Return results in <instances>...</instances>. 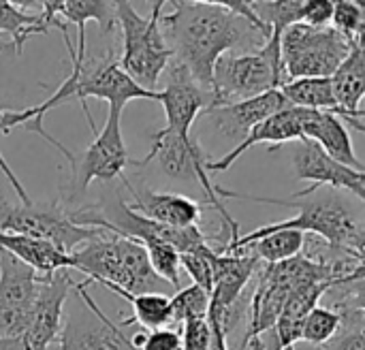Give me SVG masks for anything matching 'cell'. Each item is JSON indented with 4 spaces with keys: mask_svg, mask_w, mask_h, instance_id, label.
I'll use <instances>...</instances> for the list:
<instances>
[{
    "mask_svg": "<svg viewBox=\"0 0 365 350\" xmlns=\"http://www.w3.org/2000/svg\"><path fill=\"white\" fill-rule=\"evenodd\" d=\"M336 350H365V314L342 310V329L336 338Z\"/></svg>",
    "mask_w": 365,
    "mask_h": 350,
    "instance_id": "cell-31",
    "label": "cell"
},
{
    "mask_svg": "<svg viewBox=\"0 0 365 350\" xmlns=\"http://www.w3.org/2000/svg\"><path fill=\"white\" fill-rule=\"evenodd\" d=\"M4 109H6V107H2V105H0V120H2V113H4ZM0 173L6 177V182H9V184L13 186V190L17 192V197H19V203H30V201H32V199L28 197V192H26L24 184L17 180V175L13 173V169H11V167H9V163L4 160L2 152H0Z\"/></svg>",
    "mask_w": 365,
    "mask_h": 350,
    "instance_id": "cell-36",
    "label": "cell"
},
{
    "mask_svg": "<svg viewBox=\"0 0 365 350\" xmlns=\"http://www.w3.org/2000/svg\"><path fill=\"white\" fill-rule=\"evenodd\" d=\"M130 342L137 350H182V331L173 327L141 331Z\"/></svg>",
    "mask_w": 365,
    "mask_h": 350,
    "instance_id": "cell-32",
    "label": "cell"
},
{
    "mask_svg": "<svg viewBox=\"0 0 365 350\" xmlns=\"http://www.w3.org/2000/svg\"><path fill=\"white\" fill-rule=\"evenodd\" d=\"M0 248L11 252L15 259H19L24 265H28L41 276H51L62 269H75L71 254L62 252L60 248L43 240L0 231Z\"/></svg>",
    "mask_w": 365,
    "mask_h": 350,
    "instance_id": "cell-21",
    "label": "cell"
},
{
    "mask_svg": "<svg viewBox=\"0 0 365 350\" xmlns=\"http://www.w3.org/2000/svg\"><path fill=\"white\" fill-rule=\"evenodd\" d=\"M334 6H336L334 0H306L302 24H308L314 28H329L334 19Z\"/></svg>",
    "mask_w": 365,
    "mask_h": 350,
    "instance_id": "cell-34",
    "label": "cell"
},
{
    "mask_svg": "<svg viewBox=\"0 0 365 350\" xmlns=\"http://www.w3.org/2000/svg\"><path fill=\"white\" fill-rule=\"evenodd\" d=\"M158 103L163 105L167 118L165 130L180 137H190L195 120L216 107V94L195 81L182 64L171 60L169 79L158 92Z\"/></svg>",
    "mask_w": 365,
    "mask_h": 350,
    "instance_id": "cell-13",
    "label": "cell"
},
{
    "mask_svg": "<svg viewBox=\"0 0 365 350\" xmlns=\"http://www.w3.org/2000/svg\"><path fill=\"white\" fill-rule=\"evenodd\" d=\"M340 329H342V312L336 308L329 310V308L317 306L304 321L302 342L323 349L325 344L338 338Z\"/></svg>",
    "mask_w": 365,
    "mask_h": 350,
    "instance_id": "cell-28",
    "label": "cell"
},
{
    "mask_svg": "<svg viewBox=\"0 0 365 350\" xmlns=\"http://www.w3.org/2000/svg\"><path fill=\"white\" fill-rule=\"evenodd\" d=\"M207 323L212 327V344H210V350H231L229 344H227V331L222 329V325L216 319H212V316H207Z\"/></svg>",
    "mask_w": 365,
    "mask_h": 350,
    "instance_id": "cell-37",
    "label": "cell"
},
{
    "mask_svg": "<svg viewBox=\"0 0 365 350\" xmlns=\"http://www.w3.org/2000/svg\"><path fill=\"white\" fill-rule=\"evenodd\" d=\"M167 4H171V13L160 17V26L173 62L182 64L203 88L212 90L214 66L225 53L265 43L252 24L216 0H173Z\"/></svg>",
    "mask_w": 365,
    "mask_h": 350,
    "instance_id": "cell-1",
    "label": "cell"
},
{
    "mask_svg": "<svg viewBox=\"0 0 365 350\" xmlns=\"http://www.w3.org/2000/svg\"><path fill=\"white\" fill-rule=\"evenodd\" d=\"M60 21L53 0H41L38 11H30L19 2L0 0V51L11 47L19 56L28 38L47 34L58 28Z\"/></svg>",
    "mask_w": 365,
    "mask_h": 350,
    "instance_id": "cell-18",
    "label": "cell"
},
{
    "mask_svg": "<svg viewBox=\"0 0 365 350\" xmlns=\"http://www.w3.org/2000/svg\"><path fill=\"white\" fill-rule=\"evenodd\" d=\"M75 269L94 284H113L133 295L160 293L171 289L152 267L148 250L128 237L103 233L83 244L73 254Z\"/></svg>",
    "mask_w": 365,
    "mask_h": 350,
    "instance_id": "cell-3",
    "label": "cell"
},
{
    "mask_svg": "<svg viewBox=\"0 0 365 350\" xmlns=\"http://www.w3.org/2000/svg\"><path fill=\"white\" fill-rule=\"evenodd\" d=\"M152 160H156L160 165V169L167 173V177L171 180H180V182H197L205 197H207V205H212L225 220V227L231 231V240L235 242L240 237V225L231 218V214L225 210L222 199H218L216 195V184L210 180L207 173V163L210 156L203 152V148L199 145L197 139L192 137H180L173 135L165 128L156 130L152 137V148L150 152L143 156V160L139 163H130L135 167H145Z\"/></svg>",
    "mask_w": 365,
    "mask_h": 350,
    "instance_id": "cell-7",
    "label": "cell"
},
{
    "mask_svg": "<svg viewBox=\"0 0 365 350\" xmlns=\"http://www.w3.org/2000/svg\"><path fill=\"white\" fill-rule=\"evenodd\" d=\"M167 2L156 0L152 15L143 17L137 13L133 2H115V19L122 32V71L148 92H156L160 75L173 60L167 45L160 17Z\"/></svg>",
    "mask_w": 365,
    "mask_h": 350,
    "instance_id": "cell-5",
    "label": "cell"
},
{
    "mask_svg": "<svg viewBox=\"0 0 365 350\" xmlns=\"http://www.w3.org/2000/svg\"><path fill=\"white\" fill-rule=\"evenodd\" d=\"M212 327L207 319L188 321L182 325V350H210Z\"/></svg>",
    "mask_w": 365,
    "mask_h": 350,
    "instance_id": "cell-33",
    "label": "cell"
},
{
    "mask_svg": "<svg viewBox=\"0 0 365 350\" xmlns=\"http://www.w3.org/2000/svg\"><path fill=\"white\" fill-rule=\"evenodd\" d=\"M105 289H109L111 293L120 295L122 299H126L133 306V316L122 321V327L139 323L143 329H165L173 325V310H171V297L160 295V293H145V295H133L126 293L113 284H105Z\"/></svg>",
    "mask_w": 365,
    "mask_h": 350,
    "instance_id": "cell-22",
    "label": "cell"
},
{
    "mask_svg": "<svg viewBox=\"0 0 365 350\" xmlns=\"http://www.w3.org/2000/svg\"><path fill=\"white\" fill-rule=\"evenodd\" d=\"M361 184H364V188H365V171L361 173Z\"/></svg>",
    "mask_w": 365,
    "mask_h": 350,
    "instance_id": "cell-40",
    "label": "cell"
},
{
    "mask_svg": "<svg viewBox=\"0 0 365 350\" xmlns=\"http://www.w3.org/2000/svg\"><path fill=\"white\" fill-rule=\"evenodd\" d=\"M304 137L314 141L334 160H338L351 169L365 171V165L355 154L351 133H349L344 120H340L338 115H334L329 111L308 109V118L304 124Z\"/></svg>",
    "mask_w": 365,
    "mask_h": 350,
    "instance_id": "cell-19",
    "label": "cell"
},
{
    "mask_svg": "<svg viewBox=\"0 0 365 350\" xmlns=\"http://www.w3.org/2000/svg\"><path fill=\"white\" fill-rule=\"evenodd\" d=\"M331 289H336L331 282H314V284H308V287L295 291L289 297V302L274 327L276 350H293L297 342H302V329H304L306 316L319 306L321 297Z\"/></svg>",
    "mask_w": 365,
    "mask_h": 350,
    "instance_id": "cell-20",
    "label": "cell"
},
{
    "mask_svg": "<svg viewBox=\"0 0 365 350\" xmlns=\"http://www.w3.org/2000/svg\"><path fill=\"white\" fill-rule=\"evenodd\" d=\"M124 188L133 195V203L128 207L158 225L173 227V229H188L199 227L203 205L190 197L175 195V192H160L150 188L143 182L133 184L126 175L120 177Z\"/></svg>",
    "mask_w": 365,
    "mask_h": 350,
    "instance_id": "cell-15",
    "label": "cell"
},
{
    "mask_svg": "<svg viewBox=\"0 0 365 350\" xmlns=\"http://www.w3.org/2000/svg\"><path fill=\"white\" fill-rule=\"evenodd\" d=\"M45 276L0 248V340H19L32 319Z\"/></svg>",
    "mask_w": 365,
    "mask_h": 350,
    "instance_id": "cell-10",
    "label": "cell"
},
{
    "mask_svg": "<svg viewBox=\"0 0 365 350\" xmlns=\"http://www.w3.org/2000/svg\"><path fill=\"white\" fill-rule=\"evenodd\" d=\"M306 118H308V109L304 107H287L284 111L272 115L269 120L261 122L257 128L250 130V135L237 143L231 152H227L222 158H216V160H210L207 163V173L210 171H227L242 154H246L250 148L255 145H261V143H272V152L278 150L282 143H289V141H299V139H306L304 137V124H306Z\"/></svg>",
    "mask_w": 365,
    "mask_h": 350,
    "instance_id": "cell-17",
    "label": "cell"
},
{
    "mask_svg": "<svg viewBox=\"0 0 365 350\" xmlns=\"http://www.w3.org/2000/svg\"><path fill=\"white\" fill-rule=\"evenodd\" d=\"M214 246H203L195 252L180 254V267L186 269V274L192 278V284L201 287L212 295L214 289Z\"/></svg>",
    "mask_w": 365,
    "mask_h": 350,
    "instance_id": "cell-30",
    "label": "cell"
},
{
    "mask_svg": "<svg viewBox=\"0 0 365 350\" xmlns=\"http://www.w3.org/2000/svg\"><path fill=\"white\" fill-rule=\"evenodd\" d=\"M212 295L203 291L197 284H190L186 289H180L171 297V310H173V325H184L188 321L207 319L210 314Z\"/></svg>",
    "mask_w": 365,
    "mask_h": 350,
    "instance_id": "cell-29",
    "label": "cell"
},
{
    "mask_svg": "<svg viewBox=\"0 0 365 350\" xmlns=\"http://www.w3.org/2000/svg\"><path fill=\"white\" fill-rule=\"evenodd\" d=\"M293 169L297 180L310 182V188H334V190H349L357 195L365 203V188L361 184V173L351 169L331 156H327L314 141L299 139L293 145Z\"/></svg>",
    "mask_w": 365,
    "mask_h": 350,
    "instance_id": "cell-14",
    "label": "cell"
},
{
    "mask_svg": "<svg viewBox=\"0 0 365 350\" xmlns=\"http://www.w3.org/2000/svg\"><path fill=\"white\" fill-rule=\"evenodd\" d=\"M282 94L293 107L336 113L340 107L334 96L331 79H293L282 88Z\"/></svg>",
    "mask_w": 365,
    "mask_h": 350,
    "instance_id": "cell-24",
    "label": "cell"
},
{
    "mask_svg": "<svg viewBox=\"0 0 365 350\" xmlns=\"http://www.w3.org/2000/svg\"><path fill=\"white\" fill-rule=\"evenodd\" d=\"M92 282H77L75 295L86 306L83 310H75L64 319L62 334L58 338L60 350H137L133 342L124 336V331L111 323L96 302L88 295V287Z\"/></svg>",
    "mask_w": 365,
    "mask_h": 350,
    "instance_id": "cell-12",
    "label": "cell"
},
{
    "mask_svg": "<svg viewBox=\"0 0 365 350\" xmlns=\"http://www.w3.org/2000/svg\"><path fill=\"white\" fill-rule=\"evenodd\" d=\"M304 244H306V235L302 231H276L263 235L261 240L252 242L244 250L255 254L263 265H276L302 254Z\"/></svg>",
    "mask_w": 365,
    "mask_h": 350,
    "instance_id": "cell-25",
    "label": "cell"
},
{
    "mask_svg": "<svg viewBox=\"0 0 365 350\" xmlns=\"http://www.w3.org/2000/svg\"><path fill=\"white\" fill-rule=\"evenodd\" d=\"M287 107H291V103L282 94V90H272V92H265V94L248 98V101L214 107V109L205 111V115H210L214 120L216 128L225 137L233 139L237 145L250 135L252 128H257L261 122L269 120L272 115L284 111Z\"/></svg>",
    "mask_w": 365,
    "mask_h": 350,
    "instance_id": "cell-16",
    "label": "cell"
},
{
    "mask_svg": "<svg viewBox=\"0 0 365 350\" xmlns=\"http://www.w3.org/2000/svg\"><path fill=\"white\" fill-rule=\"evenodd\" d=\"M282 60V34L274 32L257 51L225 53L214 66L212 92L216 107L282 90L289 83Z\"/></svg>",
    "mask_w": 365,
    "mask_h": 350,
    "instance_id": "cell-4",
    "label": "cell"
},
{
    "mask_svg": "<svg viewBox=\"0 0 365 350\" xmlns=\"http://www.w3.org/2000/svg\"><path fill=\"white\" fill-rule=\"evenodd\" d=\"M73 289L75 282L68 269L45 276L26 334L13 342L0 340V350H47L51 342H58L64 325V304Z\"/></svg>",
    "mask_w": 365,
    "mask_h": 350,
    "instance_id": "cell-11",
    "label": "cell"
},
{
    "mask_svg": "<svg viewBox=\"0 0 365 350\" xmlns=\"http://www.w3.org/2000/svg\"><path fill=\"white\" fill-rule=\"evenodd\" d=\"M304 2L306 0H252V9L272 34H282L293 24H302Z\"/></svg>",
    "mask_w": 365,
    "mask_h": 350,
    "instance_id": "cell-27",
    "label": "cell"
},
{
    "mask_svg": "<svg viewBox=\"0 0 365 350\" xmlns=\"http://www.w3.org/2000/svg\"><path fill=\"white\" fill-rule=\"evenodd\" d=\"M216 195H218V199H240V201L269 203V205L297 210V216H293L289 220L259 227L257 231L240 235L235 242L225 244L222 248L216 250L222 254H237L252 242L261 240L267 233H276V231H302V233L308 231V233L319 235L325 244L351 252L357 244L361 229H364L357 222L351 207L346 205V201L334 188H327V186H323V188L308 186L306 190L297 192L293 199H272V197H255V195L235 192V190H229V188L216 184Z\"/></svg>",
    "mask_w": 365,
    "mask_h": 350,
    "instance_id": "cell-2",
    "label": "cell"
},
{
    "mask_svg": "<svg viewBox=\"0 0 365 350\" xmlns=\"http://www.w3.org/2000/svg\"><path fill=\"white\" fill-rule=\"evenodd\" d=\"M353 47L331 26L293 24L282 32V60L289 79H331Z\"/></svg>",
    "mask_w": 365,
    "mask_h": 350,
    "instance_id": "cell-8",
    "label": "cell"
},
{
    "mask_svg": "<svg viewBox=\"0 0 365 350\" xmlns=\"http://www.w3.org/2000/svg\"><path fill=\"white\" fill-rule=\"evenodd\" d=\"M240 350H265V346H263V342H261V338H255V340H250V342H246L244 346ZM295 350V349H293Z\"/></svg>",
    "mask_w": 365,
    "mask_h": 350,
    "instance_id": "cell-39",
    "label": "cell"
},
{
    "mask_svg": "<svg viewBox=\"0 0 365 350\" xmlns=\"http://www.w3.org/2000/svg\"><path fill=\"white\" fill-rule=\"evenodd\" d=\"M351 252H353V257L359 261V265L365 267V227L361 229V233H359V237H357V244H355V248H353Z\"/></svg>",
    "mask_w": 365,
    "mask_h": 350,
    "instance_id": "cell-38",
    "label": "cell"
},
{
    "mask_svg": "<svg viewBox=\"0 0 365 350\" xmlns=\"http://www.w3.org/2000/svg\"><path fill=\"white\" fill-rule=\"evenodd\" d=\"M53 9L64 24H73L77 30H86L88 21H96L103 32L118 26L115 2L109 0H53Z\"/></svg>",
    "mask_w": 365,
    "mask_h": 350,
    "instance_id": "cell-23",
    "label": "cell"
},
{
    "mask_svg": "<svg viewBox=\"0 0 365 350\" xmlns=\"http://www.w3.org/2000/svg\"><path fill=\"white\" fill-rule=\"evenodd\" d=\"M130 165L128 150L122 135V109L107 107V120L103 130L94 135V141L86 152L71 165L68 188H62L66 207L77 201L92 182H111L124 175V169Z\"/></svg>",
    "mask_w": 365,
    "mask_h": 350,
    "instance_id": "cell-9",
    "label": "cell"
},
{
    "mask_svg": "<svg viewBox=\"0 0 365 350\" xmlns=\"http://www.w3.org/2000/svg\"><path fill=\"white\" fill-rule=\"evenodd\" d=\"M331 28L353 49L365 47V0H336Z\"/></svg>",
    "mask_w": 365,
    "mask_h": 350,
    "instance_id": "cell-26",
    "label": "cell"
},
{
    "mask_svg": "<svg viewBox=\"0 0 365 350\" xmlns=\"http://www.w3.org/2000/svg\"><path fill=\"white\" fill-rule=\"evenodd\" d=\"M0 231L49 242L66 254H73L79 246L107 233L103 229L75 225L68 216V207L60 201L6 203L2 199H0Z\"/></svg>",
    "mask_w": 365,
    "mask_h": 350,
    "instance_id": "cell-6",
    "label": "cell"
},
{
    "mask_svg": "<svg viewBox=\"0 0 365 350\" xmlns=\"http://www.w3.org/2000/svg\"><path fill=\"white\" fill-rule=\"evenodd\" d=\"M346 297L336 306V310H357L365 314V278L346 284Z\"/></svg>",
    "mask_w": 365,
    "mask_h": 350,
    "instance_id": "cell-35",
    "label": "cell"
}]
</instances>
